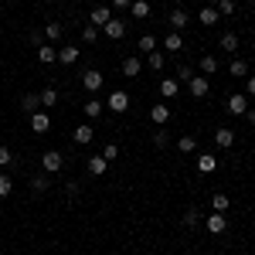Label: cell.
I'll return each mask as SVG.
<instances>
[{
  "mask_svg": "<svg viewBox=\"0 0 255 255\" xmlns=\"http://www.w3.org/2000/svg\"><path fill=\"white\" fill-rule=\"evenodd\" d=\"M27 41H31L34 48H41V44H44V31H38V27H34V31H27Z\"/></svg>",
  "mask_w": 255,
  "mask_h": 255,
  "instance_id": "obj_40",
  "label": "cell"
},
{
  "mask_svg": "<svg viewBox=\"0 0 255 255\" xmlns=\"http://www.w3.org/2000/svg\"><path fill=\"white\" fill-rule=\"evenodd\" d=\"M38 58L44 61V65H51V61L58 58V48H48V44H41V48H38Z\"/></svg>",
  "mask_w": 255,
  "mask_h": 255,
  "instance_id": "obj_29",
  "label": "cell"
},
{
  "mask_svg": "<svg viewBox=\"0 0 255 255\" xmlns=\"http://www.w3.org/2000/svg\"><path fill=\"white\" fill-rule=\"evenodd\" d=\"M55 102H58V92H55V85H48V89L41 92V106H44V109H55Z\"/></svg>",
  "mask_w": 255,
  "mask_h": 255,
  "instance_id": "obj_26",
  "label": "cell"
},
{
  "mask_svg": "<svg viewBox=\"0 0 255 255\" xmlns=\"http://www.w3.org/2000/svg\"><path fill=\"white\" fill-rule=\"evenodd\" d=\"M20 109H24L27 116H34V113H41V96H34V92H27V96L20 99Z\"/></svg>",
  "mask_w": 255,
  "mask_h": 255,
  "instance_id": "obj_16",
  "label": "cell"
},
{
  "mask_svg": "<svg viewBox=\"0 0 255 255\" xmlns=\"http://www.w3.org/2000/svg\"><path fill=\"white\" fill-rule=\"evenodd\" d=\"M85 167H89V174H92V177H102L106 170H109V160L99 153V157H89V163H85Z\"/></svg>",
  "mask_w": 255,
  "mask_h": 255,
  "instance_id": "obj_13",
  "label": "cell"
},
{
  "mask_svg": "<svg viewBox=\"0 0 255 255\" xmlns=\"http://www.w3.org/2000/svg\"><path fill=\"white\" fill-rule=\"evenodd\" d=\"M102 34H106L109 41H123V38H126V20L113 17L109 24H106V27H102Z\"/></svg>",
  "mask_w": 255,
  "mask_h": 255,
  "instance_id": "obj_4",
  "label": "cell"
},
{
  "mask_svg": "<svg viewBox=\"0 0 255 255\" xmlns=\"http://www.w3.org/2000/svg\"><path fill=\"white\" fill-rule=\"evenodd\" d=\"M167 24H170V27H174L177 34H180V31H184V27H187V24H191V14H187V10H180V7H177V10H170V17H167Z\"/></svg>",
  "mask_w": 255,
  "mask_h": 255,
  "instance_id": "obj_7",
  "label": "cell"
},
{
  "mask_svg": "<svg viewBox=\"0 0 255 255\" xmlns=\"http://www.w3.org/2000/svg\"><path fill=\"white\" fill-rule=\"evenodd\" d=\"M61 167H65V153H58V150H48V153L41 157V170H44V174H58Z\"/></svg>",
  "mask_w": 255,
  "mask_h": 255,
  "instance_id": "obj_1",
  "label": "cell"
},
{
  "mask_svg": "<svg viewBox=\"0 0 255 255\" xmlns=\"http://www.w3.org/2000/svg\"><path fill=\"white\" fill-rule=\"evenodd\" d=\"M150 119H153L157 126H167V123H170V106H167V102H157V106L150 109Z\"/></svg>",
  "mask_w": 255,
  "mask_h": 255,
  "instance_id": "obj_11",
  "label": "cell"
},
{
  "mask_svg": "<svg viewBox=\"0 0 255 255\" xmlns=\"http://www.w3.org/2000/svg\"><path fill=\"white\" fill-rule=\"evenodd\" d=\"M177 92H180V82L177 79H160V96L163 99H174Z\"/></svg>",
  "mask_w": 255,
  "mask_h": 255,
  "instance_id": "obj_22",
  "label": "cell"
},
{
  "mask_svg": "<svg viewBox=\"0 0 255 255\" xmlns=\"http://www.w3.org/2000/svg\"><path fill=\"white\" fill-rule=\"evenodd\" d=\"M204 225H208L211 235H225V232H228V218H225V211H211Z\"/></svg>",
  "mask_w": 255,
  "mask_h": 255,
  "instance_id": "obj_2",
  "label": "cell"
},
{
  "mask_svg": "<svg viewBox=\"0 0 255 255\" xmlns=\"http://www.w3.org/2000/svg\"><path fill=\"white\" fill-rule=\"evenodd\" d=\"M133 0H113V7H129Z\"/></svg>",
  "mask_w": 255,
  "mask_h": 255,
  "instance_id": "obj_45",
  "label": "cell"
},
{
  "mask_svg": "<svg viewBox=\"0 0 255 255\" xmlns=\"http://www.w3.org/2000/svg\"><path fill=\"white\" fill-rule=\"evenodd\" d=\"M58 61L61 65H75V61H79V48H75V44H61L58 48Z\"/></svg>",
  "mask_w": 255,
  "mask_h": 255,
  "instance_id": "obj_15",
  "label": "cell"
},
{
  "mask_svg": "<svg viewBox=\"0 0 255 255\" xmlns=\"http://www.w3.org/2000/svg\"><path fill=\"white\" fill-rule=\"evenodd\" d=\"M109 20H113L109 7H92V14H89V24H92V27H106Z\"/></svg>",
  "mask_w": 255,
  "mask_h": 255,
  "instance_id": "obj_10",
  "label": "cell"
},
{
  "mask_svg": "<svg viewBox=\"0 0 255 255\" xmlns=\"http://www.w3.org/2000/svg\"><path fill=\"white\" fill-rule=\"evenodd\" d=\"M184 225H187V228H197V225H201V211H197V208L184 211Z\"/></svg>",
  "mask_w": 255,
  "mask_h": 255,
  "instance_id": "obj_33",
  "label": "cell"
},
{
  "mask_svg": "<svg viewBox=\"0 0 255 255\" xmlns=\"http://www.w3.org/2000/svg\"><path fill=\"white\" fill-rule=\"evenodd\" d=\"M10 163H14V153H10L7 146H0V170H3V167H10Z\"/></svg>",
  "mask_w": 255,
  "mask_h": 255,
  "instance_id": "obj_41",
  "label": "cell"
},
{
  "mask_svg": "<svg viewBox=\"0 0 255 255\" xmlns=\"http://www.w3.org/2000/svg\"><path fill=\"white\" fill-rule=\"evenodd\" d=\"M245 92L255 99V75H249V79H245Z\"/></svg>",
  "mask_w": 255,
  "mask_h": 255,
  "instance_id": "obj_44",
  "label": "cell"
},
{
  "mask_svg": "<svg viewBox=\"0 0 255 255\" xmlns=\"http://www.w3.org/2000/svg\"><path fill=\"white\" fill-rule=\"evenodd\" d=\"M109 109H113V113H126V109H129V96H126L123 89L109 92Z\"/></svg>",
  "mask_w": 255,
  "mask_h": 255,
  "instance_id": "obj_8",
  "label": "cell"
},
{
  "mask_svg": "<svg viewBox=\"0 0 255 255\" xmlns=\"http://www.w3.org/2000/svg\"><path fill=\"white\" fill-rule=\"evenodd\" d=\"M92 136H96V129H92V126H89V123H82L79 129H75V133H72V139H75V143H79V146H89V143H92Z\"/></svg>",
  "mask_w": 255,
  "mask_h": 255,
  "instance_id": "obj_12",
  "label": "cell"
},
{
  "mask_svg": "<svg viewBox=\"0 0 255 255\" xmlns=\"http://www.w3.org/2000/svg\"><path fill=\"white\" fill-rule=\"evenodd\" d=\"M228 72H232L235 79H249V65H245V61H238V58L228 65Z\"/></svg>",
  "mask_w": 255,
  "mask_h": 255,
  "instance_id": "obj_28",
  "label": "cell"
},
{
  "mask_svg": "<svg viewBox=\"0 0 255 255\" xmlns=\"http://www.w3.org/2000/svg\"><path fill=\"white\" fill-rule=\"evenodd\" d=\"M102 157H106L109 163H113V160L119 157V146H116V143H106V150H102Z\"/></svg>",
  "mask_w": 255,
  "mask_h": 255,
  "instance_id": "obj_42",
  "label": "cell"
},
{
  "mask_svg": "<svg viewBox=\"0 0 255 255\" xmlns=\"http://www.w3.org/2000/svg\"><path fill=\"white\" fill-rule=\"evenodd\" d=\"M191 79H194V68H191V65H180V68H177V82H184V85H187Z\"/></svg>",
  "mask_w": 255,
  "mask_h": 255,
  "instance_id": "obj_36",
  "label": "cell"
},
{
  "mask_svg": "<svg viewBox=\"0 0 255 255\" xmlns=\"http://www.w3.org/2000/svg\"><path fill=\"white\" fill-rule=\"evenodd\" d=\"M177 150H180V153H194V150H197V139L194 136H180V139H177Z\"/></svg>",
  "mask_w": 255,
  "mask_h": 255,
  "instance_id": "obj_30",
  "label": "cell"
},
{
  "mask_svg": "<svg viewBox=\"0 0 255 255\" xmlns=\"http://www.w3.org/2000/svg\"><path fill=\"white\" fill-rule=\"evenodd\" d=\"M218 3H221V0H211V3H208V7H218Z\"/></svg>",
  "mask_w": 255,
  "mask_h": 255,
  "instance_id": "obj_47",
  "label": "cell"
},
{
  "mask_svg": "<svg viewBox=\"0 0 255 255\" xmlns=\"http://www.w3.org/2000/svg\"><path fill=\"white\" fill-rule=\"evenodd\" d=\"M228 204H232L228 194H215V197H211V208H215V211H228Z\"/></svg>",
  "mask_w": 255,
  "mask_h": 255,
  "instance_id": "obj_35",
  "label": "cell"
},
{
  "mask_svg": "<svg viewBox=\"0 0 255 255\" xmlns=\"http://www.w3.org/2000/svg\"><path fill=\"white\" fill-rule=\"evenodd\" d=\"M102 72H96V68H89V72H82V89H85V92H99V89H102Z\"/></svg>",
  "mask_w": 255,
  "mask_h": 255,
  "instance_id": "obj_5",
  "label": "cell"
},
{
  "mask_svg": "<svg viewBox=\"0 0 255 255\" xmlns=\"http://www.w3.org/2000/svg\"><path fill=\"white\" fill-rule=\"evenodd\" d=\"M82 109H85V116H89V119L102 116V102H99V99H89V102H82Z\"/></svg>",
  "mask_w": 255,
  "mask_h": 255,
  "instance_id": "obj_27",
  "label": "cell"
},
{
  "mask_svg": "<svg viewBox=\"0 0 255 255\" xmlns=\"http://www.w3.org/2000/svg\"><path fill=\"white\" fill-rule=\"evenodd\" d=\"M245 116H249V123H252V126H255V109H249V113H245Z\"/></svg>",
  "mask_w": 255,
  "mask_h": 255,
  "instance_id": "obj_46",
  "label": "cell"
},
{
  "mask_svg": "<svg viewBox=\"0 0 255 255\" xmlns=\"http://www.w3.org/2000/svg\"><path fill=\"white\" fill-rule=\"evenodd\" d=\"M218 48H221V51H228V55H235V51H238V34H235V31L221 34V41H218Z\"/></svg>",
  "mask_w": 255,
  "mask_h": 255,
  "instance_id": "obj_19",
  "label": "cell"
},
{
  "mask_svg": "<svg viewBox=\"0 0 255 255\" xmlns=\"http://www.w3.org/2000/svg\"><path fill=\"white\" fill-rule=\"evenodd\" d=\"M197 20H201L204 27H215L218 24V7H201V10H197Z\"/></svg>",
  "mask_w": 255,
  "mask_h": 255,
  "instance_id": "obj_21",
  "label": "cell"
},
{
  "mask_svg": "<svg viewBox=\"0 0 255 255\" xmlns=\"http://www.w3.org/2000/svg\"><path fill=\"white\" fill-rule=\"evenodd\" d=\"M197 170H201V174L218 170V157H215V153H201V157H197Z\"/></svg>",
  "mask_w": 255,
  "mask_h": 255,
  "instance_id": "obj_20",
  "label": "cell"
},
{
  "mask_svg": "<svg viewBox=\"0 0 255 255\" xmlns=\"http://www.w3.org/2000/svg\"><path fill=\"white\" fill-rule=\"evenodd\" d=\"M215 143L221 146V150L235 146V129H228V126H218V129H215Z\"/></svg>",
  "mask_w": 255,
  "mask_h": 255,
  "instance_id": "obj_9",
  "label": "cell"
},
{
  "mask_svg": "<svg viewBox=\"0 0 255 255\" xmlns=\"http://www.w3.org/2000/svg\"><path fill=\"white\" fill-rule=\"evenodd\" d=\"M139 72H143V61H139L136 55H129V58L123 61V75H126V79H136Z\"/></svg>",
  "mask_w": 255,
  "mask_h": 255,
  "instance_id": "obj_14",
  "label": "cell"
},
{
  "mask_svg": "<svg viewBox=\"0 0 255 255\" xmlns=\"http://www.w3.org/2000/svg\"><path fill=\"white\" fill-rule=\"evenodd\" d=\"M96 38H99V27H92V24H85V27H82V41H85V44H92Z\"/></svg>",
  "mask_w": 255,
  "mask_h": 255,
  "instance_id": "obj_38",
  "label": "cell"
},
{
  "mask_svg": "<svg viewBox=\"0 0 255 255\" xmlns=\"http://www.w3.org/2000/svg\"><path fill=\"white\" fill-rule=\"evenodd\" d=\"M163 48H167V51H180V48H184V38H180L177 31H170V34L163 38Z\"/></svg>",
  "mask_w": 255,
  "mask_h": 255,
  "instance_id": "obj_25",
  "label": "cell"
},
{
  "mask_svg": "<svg viewBox=\"0 0 255 255\" xmlns=\"http://www.w3.org/2000/svg\"><path fill=\"white\" fill-rule=\"evenodd\" d=\"M31 129H34V133H48V129H51V116H48V113H34V116H31Z\"/></svg>",
  "mask_w": 255,
  "mask_h": 255,
  "instance_id": "obj_17",
  "label": "cell"
},
{
  "mask_svg": "<svg viewBox=\"0 0 255 255\" xmlns=\"http://www.w3.org/2000/svg\"><path fill=\"white\" fill-rule=\"evenodd\" d=\"M146 65H150L153 72H163V51H153V55H146Z\"/></svg>",
  "mask_w": 255,
  "mask_h": 255,
  "instance_id": "obj_32",
  "label": "cell"
},
{
  "mask_svg": "<svg viewBox=\"0 0 255 255\" xmlns=\"http://www.w3.org/2000/svg\"><path fill=\"white\" fill-rule=\"evenodd\" d=\"M218 14H221V17H232V14H235V0H221V3H218Z\"/></svg>",
  "mask_w": 255,
  "mask_h": 255,
  "instance_id": "obj_37",
  "label": "cell"
},
{
  "mask_svg": "<svg viewBox=\"0 0 255 255\" xmlns=\"http://www.w3.org/2000/svg\"><path fill=\"white\" fill-rule=\"evenodd\" d=\"M167 143H170L167 129H157V133H153V146H167Z\"/></svg>",
  "mask_w": 255,
  "mask_h": 255,
  "instance_id": "obj_43",
  "label": "cell"
},
{
  "mask_svg": "<svg viewBox=\"0 0 255 255\" xmlns=\"http://www.w3.org/2000/svg\"><path fill=\"white\" fill-rule=\"evenodd\" d=\"M201 72H204V75H215L218 72V58L215 55H204V58H201Z\"/></svg>",
  "mask_w": 255,
  "mask_h": 255,
  "instance_id": "obj_31",
  "label": "cell"
},
{
  "mask_svg": "<svg viewBox=\"0 0 255 255\" xmlns=\"http://www.w3.org/2000/svg\"><path fill=\"white\" fill-rule=\"evenodd\" d=\"M10 191H14V180H10V174H0V197H10Z\"/></svg>",
  "mask_w": 255,
  "mask_h": 255,
  "instance_id": "obj_34",
  "label": "cell"
},
{
  "mask_svg": "<svg viewBox=\"0 0 255 255\" xmlns=\"http://www.w3.org/2000/svg\"><path fill=\"white\" fill-rule=\"evenodd\" d=\"M44 34H48L51 41H61V24H58V20H51V24L44 27Z\"/></svg>",
  "mask_w": 255,
  "mask_h": 255,
  "instance_id": "obj_39",
  "label": "cell"
},
{
  "mask_svg": "<svg viewBox=\"0 0 255 255\" xmlns=\"http://www.w3.org/2000/svg\"><path fill=\"white\" fill-rule=\"evenodd\" d=\"M136 51H143V55H153V51H157V38H153V34H143V38L136 41Z\"/></svg>",
  "mask_w": 255,
  "mask_h": 255,
  "instance_id": "obj_23",
  "label": "cell"
},
{
  "mask_svg": "<svg viewBox=\"0 0 255 255\" xmlns=\"http://www.w3.org/2000/svg\"><path fill=\"white\" fill-rule=\"evenodd\" d=\"M187 89H191L194 99H204L208 92H211V82H208V75H194V79L187 82Z\"/></svg>",
  "mask_w": 255,
  "mask_h": 255,
  "instance_id": "obj_6",
  "label": "cell"
},
{
  "mask_svg": "<svg viewBox=\"0 0 255 255\" xmlns=\"http://www.w3.org/2000/svg\"><path fill=\"white\" fill-rule=\"evenodd\" d=\"M129 14L136 20H146L150 17V0H133V3H129Z\"/></svg>",
  "mask_w": 255,
  "mask_h": 255,
  "instance_id": "obj_18",
  "label": "cell"
},
{
  "mask_svg": "<svg viewBox=\"0 0 255 255\" xmlns=\"http://www.w3.org/2000/svg\"><path fill=\"white\" fill-rule=\"evenodd\" d=\"M225 106H228V113H232V116H245V113H249V99H245V92L228 96V102H225Z\"/></svg>",
  "mask_w": 255,
  "mask_h": 255,
  "instance_id": "obj_3",
  "label": "cell"
},
{
  "mask_svg": "<svg viewBox=\"0 0 255 255\" xmlns=\"http://www.w3.org/2000/svg\"><path fill=\"white\" fill-rule=\"evenodd\" d=\"M48 187H51V184H48V174H34L31 177V191H34V194H44Z\"/></svg>",
  "mask_w": 255,
  "mask_h": 255,
  "instance_id": "obj_24",
  "label": "cell"
}]
</instances>
